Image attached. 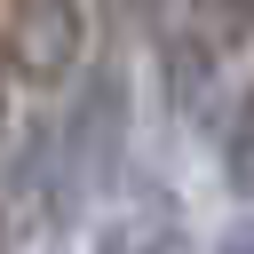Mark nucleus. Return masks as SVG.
Instances as JSON below:
<instances>
[{
	"instance_id": "f257e3e1",
	"label": "nucleus",
	"mask_w": 254,
	"mask_h": 254,
	"mask_svg": "<svg viewBox=\"0 0 254 254\" xmlns=\"http://www.w3.org/2000/svg\"><path fill=\"white\" fill-rule=\"evenodd\" d=\"M119 151H127V71L95 64V71H79V95H71V111L56 127V175H64L71 214L119 175Z\"/></svg>"
},
{
	"instance_id": "f03ea898",
	"label": "nucleus",
	"mask_w": 254,
	"mask_h": 254,
	"mask_svg": "<svg viewBox=\"0 0 254 254\" xmlns=\"http://www.w3.org/2000/svg\"><path fill=\"white\" fill-rule=\"evenodd\" d=\"M0 64L16 87H71L79 64H87V8L79 0H8L0 16Z\"/></svg>"
},
{
	"instance_id": "7ed1b4c3",
	"label": "nucleus",
	"mask_w": 254,
	"mask_h": 254,
	"mask_svg": "<svg viewBox=\"0 0 254 254\" xmlns=\"http://www.w3.org/2000/svg\"><path fill=\"white\" fill-rule=\"evenodd\" d=\"M71 222L64 206V175H56V127L40 119L16 159H8V190H0V254H32L40 238H56Z\"/></svg>"
},
{
	"instance_id": "20e7f679",
	"label": "nucleus",
	"mask_w": 254,
	"mask_h": 254,
	"mask_svg": "<svg viewBox=\"0 0 254 254\" xmlns=\"http://www.w3.org/2000/svg\"><path fill=\"white\" fill-rule=\"evenodd\" d=\"M159 71H167V103H175V119H214L222 111V56L214 48H198L190 32H167L159 40Z\"/></svg>"
},
{
	"instance_id": "39448f33",
	"label": "nucleus",
	"mask_w": 254,
	"mask_h": 254,
	"mask_svg": "<svg viewBox=\"0 0 254 254\" xmlns=\"http://www.w3.org/2000/svg\"><path fill=\"white\" fill-rule=\"evenodd\" d=\"M95 254H198V246H190V230H183L175 214L135 206V214H111V222L95 230Z\"/></svg>"
},
{
	"instance_id": "423d86ee",
	"label": "nucleus",
	"mask_w": 254,
	"mask_h": 254,
	"mask_svg": "<svg viewBox=\"0 0 254 254\" xmlns=\"http://www.w3.org/2000/svg\"><path fill=\"white\" fill-rule=\"evenodd\" d=\"M183 32L230 64V56L254 40V0H183Z\"/></svg>"
},
{
	"instance_id": "0eeeda50",
	"label": "nucleus",
	"mask_w": 254,
	"mask_h": 254,
	"mask_svg": "<svg viewBox=\"0 0 254 254\" xmlns=\"http://www.w3.org/2000/svg\"><path fill=\"white\" fill-rule=\"evenodd\" d=\"M222 183L230 198H254V87H238V103L222 111Z\"/></svg>"
},
{
	"instance_id": "6e6552de",
	"label": "nucleus",
	"mask_w": 254,
	"mask_h": 254,
	"mask_svg": "<svg viewBox=\"0 0 254 254\" xmlns=\"http://www.w3.org/2000/svg\"><path fill=\"white\" fill-rule=\"evenodd\" d=\"M95 8H103V24H111L119 40H151V48H159V40H167V8H175V0H95Z\"/></svg>"
},
{
	"instance_id": "1a4fd4ad",
	"label": "nucleus",
	"mask_w": 254,
	"mask_h": 254,
	"mask_svg": "<svg viewBox=\"0 0 254 254\" xmlns=\"http://www.w3.org/2000/svg\"><path fill=\"white\" fill-rule=\"evenodd\" d=\"M214 254H254V214H238V222L214 238Z\"/></svg>"
},
{
	"instance_id": "9d476101",
	"label": "nucleus",
	"mask_w": 254,
	"mask_h": 254,
	"mask_svg": "<svg viewBox=\"0 0 254 254\" xmlns=\"http://www.w3.org/2000/svg\"><path fill=\"white\" fill-rule=\"evenodd\" d=\"M8 87H16V79H8V64H0V135H8Z\"/></svg>"
}]
</instances>
